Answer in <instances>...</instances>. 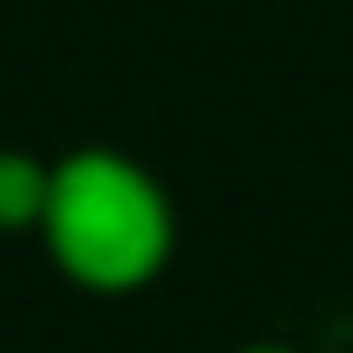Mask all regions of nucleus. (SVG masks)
Listing matches in <instances>:
<instances>
[{
    "instance_id": "nucleus-1",
    "label": "nucleus",
    "mask_w": 353,
    "mask_h": 353,
    "mask_svg": "<svg viewBox=\"0 0 353 353\" xmlns=\"http://www.w3.org/2000/svg\"><path fill=\"white\" fill-rule=\"evenodd\" d=\"M33 242L79 294L131 301L176 262V196L144 157L118 144H72L52 157Z\"/></svg>"
},
{
    "instance_id": "nucleus-2",
    "label": "nucleus",
    "mask_w": 353,
    "mask_h": 353,
    "mask_svg": "<svg viewBox=\"0 0 353 353\" xmlns=\"http://www.w3.org/2000/svg\"><path fill=\"white\" fill-rule=\"evenodd\" d=\"M46 183H52L46 157L0 144V236H33L39 229V216H46Z\"/></svg>"
},
{
    "instance_id": "nucleus-3",
    "label": "nucleus",
    "mask_w": 353,
    "mask_h": 353,
    "mask_svg": "<svg viewBox=\"0 0 353 353\" xmlns=\"http://www.w3.org/2000/svg\"><path fill=\"white\" fill-rule=\"evenodd\" d=\"M229 353H307V347H294V341H242V347H229Z\"/></svg>"
}]
</instances>
